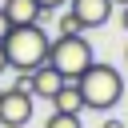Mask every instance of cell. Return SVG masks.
<instances>
[{
	"mask_svg": "<svg viewBox=\"0 0 128 128\" xmlns=\"http://www.w3.org/2000/svg\"><path fill=\"white\" fill-rule=\"evenodd\" d=\"M76 88H80V100H84V108H92V112H108V108H116L120 104V96H124V76L112 68V64H88L80 76H76Z\"/></svg>",
	"mask_w": 128,
	"mask_h": 128,
	"instance_id": "obj_1",
	"label": "cell"
},
{
	"mask_svg": "<svg viewBox=\"0 0 128 128\" xmlns=\"http://www.w3.org/2000/svg\"><path fill=\"white\" fill-rule=\"evenodd\" d=\"M0 44H4L8 68L32 72V68H40V64L48 60V44H52V40H48V32H44L40 24H12Z\"/></svg>",
	"mask_w": 128,
	"mask_h": 128,
	"instance_id": "obj_2",
	"label": "cell"
},
{
	"mask_svg": "<svg viewBox=\"0 0 128 128\" xmlns=\"http://www.w3.org/2000/svg\"><path fill=\"white\" fill-rule=\"evenodd\" d=\"M92 60H96V56H92V44H88L84 32H80V36H56V40L48 44V64H52L64 80H76Z\"/></svg>",
	"mask_w": 128,
	"mask_h": 128,
	"instance_id": "obj_3",
	"label": "cell"
},
{
	"mask_svg": "<svg viewBox=\"0 0 128 128\" xmlns=\"http://www.w3.org/2000/svg\"><path fill=\"white\" fill-rule=\"evenodd\" d=\"M32 108H36V96L32 92L4 88L0 92V128H24L32 120Z\"/></svg>",
	"mask_w": 128,
	"mask_h": 128,
	"instance_id": "obj_4",
	"label": "cell"
},
{
	"mask_svg": "<svg viewBox=\"0 0 128 128\" xmlns=\"http://www.w3.org/2000/svg\"><path fill=\"white\" fill-rule=\"evenodd\" d=\"M68 12L84 24V32L88 28H104L112 20V0H68Z\"/></svg>",
	"mask_w": 128,
	"mask_h": 128,
	"instance_id": "obj_5",
	"label": "cell"
},
{
	"mask_svg": "<svg viewBox=\"0 0 128 128\" xmlns=\"http://www.w3.org/2000/svg\"><path fill=\"white\" fill-rule=\"evenodd\" d=\"M64 84H68V80H64V76H60L48 60H44L40 68H32V96H36V100H52Z\"/></svg>",
	"mask_w": 128,
	"mask_h": 128,
	"instance_id": "obj_6",
	"label": "cell"
},
{
	"mask_svg": "<svg viewBox=\"0 0 128 128\" xmlns=\"http://www.w3.org/2000/svg\"><path fill=\"white\" fill-rule=\"evenodd\" d=\"M0 8H4V16H8V24H40V20H44V12H40L36 0H4Z\"/></svg>",
	"mask_w": 128,
	"mask_h": 128,
	"instance_id": "obj_7",
	"label": "cell"
},
{
	"mask_svg": "<svg viewBox=\"0 0 128 128\" xmlns=\"http://www.w3.org/2000/svg\"><path fill=\"white\" fill-rule=\"evenodd\" d=\"M52 112H84V100H80V88H76V80H68L56 96H52Z\"/></svg>",
	"mask_w": 128,
	"mask_h": 128,
	"instance_id": "obj_8",
	"label": "cell"
},
{
	"mask_svg": "<svg viewBox=\"0 0 128 128\" xmlns=\"http://www.w3.org/2000/svg\"><path fill=\"white\" fill-rule=\"evenodd\" d=\"M44 128H84V124H80L76 112H52V116L44 120Z\"/></svg>",
	"mask_w": 128,
	"mask_h": 128,
	"instance_id": "obj_9",
	"label": "cell"
},
{
	"mask_svg": "<svg viewBox=\"0 0 128 128\" xmlns=\"http://www.w3.org/2000/svg\"><path fill=\"white\" fill-rule=\"evenodd\" d=\"M56 32H60V36H80V32H84V24H80L72 12H60V20H56Z\"/></svg>",
	"mask_w": 128,
	"mask_h": 128,
	"instance_id": "obj_10",
	"label": "cell"
},
{
	"mask_svg": "<svg viewBox=\"0 0 128 128\" xmlns=\"http://www.w3.org/2000/svg\"><path fill=\"white\" fill-rule=\"evenodd\" d=\"M12 88H20V92H32V72H16V84Z\"/></svg>",
	"mask_w": 128,
	"mask_h": 128,
	"instance_id": "obj_11",
	"label": "cell"
},
{
	"mask_svg": "<svg viewBox=\"0 0 128 128\" xmlns=\"http://www.w3.org/2000/svg\"><path fill=\"white\" fill-rule=\"evenodd\" d=\"M36 4H40V12H56V8H64L68 0H36Z\"/></svg>",
	"mask_w": 128,
	"mask_h": 128,
	"instance_id": "obj_12",
	"label": "cell"
},
{
	"mask_svg": "<svg viewBox=\"0 0 128 128\" xmlns=\"http://www.w3.org/2000/svg\"><path fill=\"white\" fill-rule=\"evenodd\" d=\"M100 128H128V124H124V120H116V116H108V120H104Z\"/></svg>",
	"mask_w": 128,
	"mask_h": 128,
	"instance_id": "obj_13",
	"label": "cell"
},
{
	"mask_svg": "<svg viewBox=\"0 0 128 128\" xmlns=\"http://www.w3.org/2000/svg\"><path fill=\"white\" fill-rule=\"evenodd\" d=\"M8 28H12V24H8V16H4V8H0V40L8 36Z\"/></svg>",
	"mask_w": 128,
	"mask_h": 128,
	"instance_id": "obj_14",
	"label": "cell"
},
{
	"mask_svg": "<svg viewBox=\"0 0 128 128\" xmlns=\"http://www.w3.org/2000/svg\"><path fill=\"white\" fill-rule=\"evenodd\" d=\"M124 12H120V24H124V32H128V4H120Z\"/></svg>",
	"mask_w": 128,
	"mask_h": 128,
	"instance_id": "obj_15",
	"label": "cell"
},
{
	"mask_svg": "<svg viewBox=\"0 0 128 128\" xmlns=\"http://www.w3.org/2000/svg\"><path fill=\"white\" fill-rule=\"evenodd\" d=\"M8 68V56H4V44H0V72Z\"/></svg>",
	"mask_w": 128,
	"mask_h": 128,
	"instance_id": "obj_16",
	"label": "cell"
},
{
	"mask_svg": "<svg viewBox=\"0 0 128 128\" xmlns=\"http://www.w3.org/2000/svg\"><path fill=\"white\" fill-rule=\"evenodd\" d=\"M112 4H128V0H112Z\"/></svg>",
	"mask_w": 128,
	"mask_h": 128,
	"instance_id": "obj_17",
	"label": "cell"
},
{
	"mask_svg": "<svg viewBox=\"0 0 128 128\" xmlns=\"http://www.w3.org/2000/svg\"><path fill=\"white\" fill-rule=\"evenodd\" d=\"M124 60H128V48H124Z\"/></svg>",
	"mask_w": 128,
	"mask_h": 128,
	"instance_id": "obj_18",
	"label": "cell"
},
{
	"mask_svg": "<svg viewBox=\"0 0 128 128\" xmlns=\"http://www.w3.org/2000/svg\"><path fill=\"white\" fill-rule=\"evenodd\" d=\"M0 92H4V88H0Z\"/></svg>",
	"mask_w": 128,
	"mask_h": 128,
	"instance_id": "obj_19",
	"label": "cell"
}]
</instances>
